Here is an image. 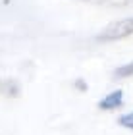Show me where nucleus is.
<instances>
[{
  "label": "nucleus",
  "instance_id": "7ed1b4c3",
  "mask_svg": "<svg viewBox=\"0 0 133 135\" xmlns=\"http://www.w3.org/2000/svg\"><path fill=\"white\" fill-rule=\"evenodd\" d=\"M114 75H116L118 79H125V77H131L133 75V62H127L124 66H120L114 70Z\"/></svg>",
  "mask_w": 133,
  "mask_h": 135
},
{
  "label": "nucleus",
  "instance_id": "20e7f679",
  "mask_svg": "<svg viewBox=\"0 0 133 135\" xmlns=\"http://www.w3.org/2000/svg\"><path fill=\"white\" fill-rule=\"evenodd\" d=\"M118 124L125 127V129H131L133 131V112H127V114H122L118 118Z\"/></svg>",
  "mask_w": 133,
  "mask_h": 135
},
{
  "label": "nucleus",
  "instance_id": "39448f33",
  "mask_svg": "<svg viewBox=\"0 0 133 135\" xmlns=\"http://www.w3.org/2000/svg\"><path fill=\"white\" fill-rule=\"evenodd\" d=\"M81 2H91V4H110V6H127L133 0H81Z\"/></svg>",
  "mask_w": 133,
  "mask_h": 135
},
{
  "label": "nucleus",
  "instance_id": "f257e3e1",
  "mask_svg": "<svg viewBox=\"0 0 133 135\" xmlns=\"http://www.w3.org/2000/svg\"><path fill=\"white\" fill-rule=\"evenodd\" d=\"M129 35H133V17H125V20L114 21L106 29H102L96 35V41L98 42H114V41H122Z\"/></svg>",
  "mask_w": 133,
  "mask_h": 135
},
{
  "label": "nucleus",
  "instance_id": "f03ea898",
  "mask_svg": "<svg viewBox=\"0 0 133 135\" xmlns=\"http://www.w3.org/2000/svg\"><path fill=\"white\" fill-rule=\"evenodd\" d=\"M124 104V91L118 89V91H112V93H108L104 99L98 100V108L100 110H116Z\"/></svg>",
  "mask_w": 133,
  "mask_h": 135
}]
</instances>
